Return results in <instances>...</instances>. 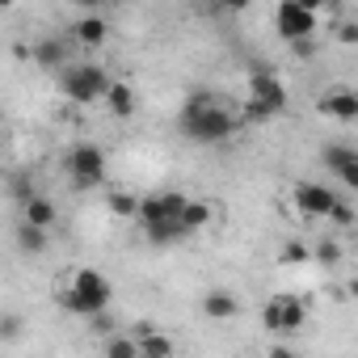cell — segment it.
I'll return each instance as SVG.
<instances>
[{
	"label": "cell",
	"mask_w": 358,
	"mask_h": 358,
	"mask_svg": "<svg viewBox=\"0 0 358 358\" xmlns=\"http://www.w3.org/2000/svg\"><path fill=\"white\" fill-rule=\"evenodd\" d=\"M30 55H34V68L64 72V68H72V64H68V55H72V38H55V34H47V38H38V43L30 47Z\"/></svg>",
	"instance_id": "cell-9"
},
{
	"label": "cell",
	"mask_w": 358,
	"mask_h": 358,
	"mask_svg": "<svg viewBox=\"0 0 358 358\" xmlns=\"http://www.w3.org/2000/svg\"><path fill=\"white\" fill-rule=\"evenodd\" d=\"M241 312V299L232 291H207L203 295V316L207 320H232Z\"/></svg>",
	"instance_id": "cell-12"
},
{
	"label": "cell",
	"mask_w": 358,
	"mask_h": 358,
	"mask_svg": "<svg viewBox=\"0 0 358 358\" xmlns=\"http://www.w3.org/2000/svg\"><path fill=\"white\" fill-rule=\"evenodd\" d=\"M329 224H333V228H350V224H354V207L337 199V207L329 211Z\"/></svg>",
	"instance_id": "cell-25"
},
{
	"label": "cell",
	"mask_w": 358,
	"mask_h": 358,
	"mask_svg": "<svg viewBox=\"0 0 358 358\" xmlns=\"http://www.w3.org/2000/svg\"><path fill=\"white\" fill-rule=\"evenodd\" d=\"M324 164H329V173H337V182L345 190H358V152L350 143H329L324 148Z\"/></svg>",
	"instance_id": "cell-10"
},
{
	"label": "cell",
	"mask_w": 358,
	"mask_h": 358,
	"mask_svg": "<svg viewBox=\"0 0 358 358\" xmlns=\"http://www.w3.org/2000/svg\"><path fill=\"white\" fill-rule=\"evenodd\" d=\"M135 341H139V358H173V337H164L156 329H139Z\"/></svg>",
	"instance_id": "cell-14"
},
{
	"label": "cell",
	"mask_w": 358,
	"mask_h": 358,
	"mask_svg": "<svg viewBox=\"0 0 358 358\" xmlns=\"http://www.w3.org/2000/svg\"><path fill=\"white\" fill-rule=\"evenodd\" d=\"M0 337H5V341H17L22 337V320L13 312H5V320H0Z\"/></svg>",
	"instance_id": "cell-28"
},
{
	"label": "cell",
	"mask_w": 358,
	"mask_h": 358,
	"mask_svg": "<svg viewBox=\"0 0 358 358\" xmlns=\"http://www.w3.org/2000/svg\"><path fill=\"white\" fill-rule=\"evenodd\" d=\"M350 295H354V299H358V278H354V282H350Z\"/></svg>",
	"instance_id": "cell-32"
},
{
	"label": "cell",
	"mask_w": 358,
	"mask_h": 358,
	"mask_svg": "<svg viewBox=\"0 0 358 358\" xmlns=\"http://www.w3.org/2000/svg\"><path fill=\"white\" fill-rule=\"evenodd\" d=\"M177 127H182V135L190 143H203V148H215V143H228L236 131H241V118L207 89L190 93L186 106H182V118H177Z\"/></svg>",
	"instance_id": "cell-1"
},
{
	"label": "cell",
	"mask_w": 358,
	"mask_h": 358,
	"mask_svg": "<svg viewBox=\"0 0 358 358\" xmlns=\"http://www.w3.org/2000/svg\"><path fill=\"white\" fill-rule=\"evenodd\" d=\"M186 207H190L186 194H177V190H156V194L139 199V224L148 228V224H164V220H182Z\"/></svg>",
	"instance_id": "cell-7"
},
{
	"label": "cell",
	"mask_w": 358,
	"mask_h": 358,
	"mask_svg": "<svg viewBox=\"0 0 358 358\" xmlns=\"http://www.w3.org/2000/svg\"><path fill=\"white\" fill-rule=\"evenodd\" d=\"M320 114L337 118V122H354L358 118V89H345V85H333L320 93Z\"/></svg>",
	"instance_id": "cell-11"
},
{
	"label": "cell",
	"mask_w": 358,
	"mask_h": 358,
	"mask_svg": "<svg viewBox=\"0 0 358 358\" xmlns=\"http://www.w3.org/2000/svg\"><path fill=\"white\" fill-rule=\"evenodd\" d=\"M333 34H337V43L358 47V22H341V26H333Z\"/></svg>",
	"instance_id": "cell-27"
},
{
	"label": "cell",
	"mask_w": 358,
	"mask_h": 358,
	"mask_svg": "<svg viewBox=\"0 0 358 358\" xmlns=\"http://www.w3.org/2000/svg\"><path fill=\"white\" fill-rule=\"evenodd\" d=\"M211 203H203V199H190V207H186V215H182V224L190 228V232H203L207 224H211Z\"/></svg>",
	"instance_id": "cell-20"
},
{
	"label": "cell",
	"mask_w": 358,
	"mask_h": 358,
	"mask_svg": "<svg viewBox=\"0 0 358 358\" xmlns=\"http://www.w3.org/2000/svg\"><path fill=\"white\" fill-rule=\"evenodd\" d=\"M17 245H22V253H43V249H47V232L22 220V228H17Z\"/></svg>",
	"instance_id": "cell-21"
},
{
	"label": "cell",
	"mask_w": 358,
	"mask_h": 358,
	"mask_svg": "<svg viewBox=\"0 0 358 358\" xmlns=\"http://www.w3.org/2000/svg\"><path fill=\"white\" fill-rule=\"evenodd\" d=\"M64 169H68L76 190H93V186H101V177H106V152L97 143H72L64 152Z\"/></svg>",
	"instance_id": "cell-5"
},
{
	"label": "cell",
	"mask_w": 358,
	"mask_h": 358,
	"mask_svg": "<svg viewBox=\"0 0 358 358\" xmlns=\"http://www.w3.org/2000/svg\"><path fill=\"white\" fill-rule=\"evenodd\" d=\"M93 329H97V333H110V329H114V320L101 312V316H93Z\"/></svg>",
	"instance_id": "cell-31"
},
{
	"label": "cell",
	"mask_w": 358,
	"mask_h": 358,
	"mask_svg": "<svg viewBox=\"0 0 358 358\" xmlns=\"http://www.w3.org/2000/svg\"><path fill=\"white\" fill-rule=\"evenodd\" d=\"M316 262H320V266H337V262H341V245H337V241H320Z\"/></svg>",
	"instance_id": "cell-26"
},
{
	"label": "cell",
	"mask_w": 358,
	"mask_h": 358,
	"mask_svg": "<svg viewBox=\"0 0 358 358\" xmlns=\"http://www.w3.org/2000/svg\"><path fill=\"white\" fill-rule=\"evenodd\" d=\"M287 110V89L282 80L270 72V68H253L249 72V101H245V114L249 118H274Z\"/></svg>",
	"instance_id": "cell-4"
},
{
	"label": "cell",
	"mask_w": 358,
	"mask_h": 358,
	"mask_svg": "<svg viewBox=\"0 0 358 358\" xmlns=\"http://www.w3.org/2000/svg\"><path fill=\"white\" fill-rule=\"evenodd\" d=\"M143 232H148V241H152V245H177V241H186V236H194V232H190V228H186L182 220H164V224H148Z\"/></svg>",
	"instance_id": "cell-15"
},
{
	"label": "cell",
	"mask_w": 358,
	"mask_h": 358,
	"mask_svg": "<svg viewBox=\"0 0 358 358\" xmlns=\"http://www.w3.org/2000/svg\"><path fill=\"white\" fill-rule=\"evenodd\" d=\"M262 324H266L270 333H282V295H274V299L262 308Z\"/></svg>",
	"instance_id": "cell-23"
},
{
	"label": "cell",
	"mask_w": 358,
	"mask_h": 358,
	"mask_svg": "<svg viewBox=\"0 0 358 358\" xmlns=\"http://www.w3.org/2000/svg\"><path fill=\"white\" fill-rule=\"evenodd\" d=\"M291 51H295V55H299V59H308V55H312V51H316V43H312V38H308V43H295V47H291Z\"/></svg>",
	"instance_id": "cell-30"
},
{
	"label": "cell",
	"mask_w": 358,
	"mask_h": 358,
	"mask_svg": "<svg viewBox=\"0 0 358 358\" xmlns=\"http://www.w3.org/2000/svg\"><path fill=\"white\" fill-rule=\"evenodd\" d=\"M110 299H114V287H110V278L106 274H97V270H76L72 274V282L59 291V303L72 312V316H101L106 308H110Z\"/></svg>",
	"instance_id": "cell-2"
},
{
	"label": "cell",
	"mask_w": 358,
	"mask_h": 358,
	"mask_svg": "<svg viewBox=\"0 0 358 358\" xmlns=\"http://www.w3.org/2000/svg\"><path fill=\"white\" fill-rule=\"evenodd\" d=\"M110 211H114V215H122V220H135V215H139V199H131V194L114 190V194H110Z\"/></svg>",
	"instance_id": "cell-22"
},
{
	"label": "cell",
	"mask_w": 358,
	"mask_h": 358,
	"mask_svg": "<svg viewBox=\"0 0 358 358\" xmlns=\"http://www.w3.org/2000/svg\"><path fill=\"white\" fill-rule=\"evenodd\" d=\"M106 34H110V26H106V17H80L76 26H72V43H80V47H101L106 43Z\"/></svg>",
	"instance_id": "cell-13"
},
{
	"label": "cell",
	"mask_w": 358,
	"mask_h": 358,
	"mask_svg": "<svg viewBox=\"0 0 358 358\" xmlns=\"http://www.w3.org/2000/svg\"><path fill=\"white\" fill-rule=\"evenodd\" d=\"M295 207H299L303 215L329 220V211L337 207V194H333L329 186H320V182H299V186H295Z\"/></svg>",
	"instance_id": "cell-8"
},
{
	"label": "cell",
	"mask_w": 358,
	"mask_h": 358,
	"mask_svg": "<svg viewBox=\"0 0 358 358\" xmlns=\"http://www.w3.org/2000/svg\"><path fill=\"white\" fill-rule=\"evenodd\" d=\"M308 320V303L299 295H282V333H299Z\"/></svg>",
	"instance_id": "cell-18"
},
{
	"label": "cell",
	"mask_w": 358,
	"mask_h": 358,
	"mask_svg": "<svg viewBox=\"0 0 358 358\" xmlns=\"http://www.w3.org/2000/svg\"><path fill=\"white\" fill-rule=\"evenodd\" d=\"M22 211H26V224H34V228H43V232L55 224V203H51V199H43V194H34Z\"/></svg>",
	"instance_id": "cell-17"
},
{
	"label": "cell",
	"mask_w": 358,
	"mask_h": 358,
	"mask_svg": "<svg viewBox=\"0 0 358 358\" xmlns=\"http://www.w3.org/2000/svg\"><path fill=\"white\" fill-rule=\"evenodd\" d=\"M101 358H139V341H135V333H131V337L110 333L106 345H101Z\"/></svg>",
	"instance_id": "cell-19"
},
{
	"label": "cell",
	"mask_w": 358,
	"mask_h": 358,
	"mask_svg": "<svg viewBox=\"0 0 358 358\" xmlns=\"http://www.w3.org/2000/svg\"><path fill=\"white\" fill-rule=\"evenodd\" d=\"M59 89H64L68 101L93 106V101H106V93L114 89V80H110V72L101 64H72V68L59 72Z\"/></svg>",
	"instance_id": "cell-3"
},
{
	"label": "cell",
	"mask_w": 358,
	"mask_h": 358,
	"mask_svg": "<svg viewBox=\"0 0 358 358\" xmlns=\"http://www.w3.org/2000/svg\"><path fill=\"white\" fill-rule=\"evenodd\" d=\"M274 30H278V38L282 43H308L312 34H316V9H308V5H299V0H282V5L274 9Z\"/></svg>",
	"instance_id": "cell-6"
},
{
	"label": "cell",
	"mask_w": 358,
	"mask_h": 358,
	"mask_svg": "<svg viewBox=\"0 0 358 358\" xmlns=\"http://www.w3.org/2000/svg\"><path fill=\"white\" fill-rule=\"evenodd\" d=\"M106 110H110L114 118H131V114H135V89L122 85V80H114V89L106 93Z\"/></svg>",
	"instance_id": "cell-16"
},
{
	"label": "cell",
	"mask_w": 358,
	"mask_h": 358,
	"mask_svg": "<svg viewBox=\"0 0 358 358\" xmlns=\"http://www.w3.org/2000/svg\"><path fill=\"white\" fill-rule=\"evenodd\" d=\"M278 257H282L287 266H303L312 253H308V245H303V241H291V245H282V253H278Z\"/></svg>",
	"instance_id": "cell-24"
},
{
	"label": "cell",
	"mask_w": 358,
	"mask_h": 358,
	"mask_svg": "<svg viewBox=\"0 0 358 358\" xmlns=\"http://www.w3.org/2000/svg\"><path fill=\"white\" fill-rule=\"evenodd\" d=\"M266 358H299V354H295L291 345H270V350H266Z\"/></svg>",
	"instance_id": "cell-29"
}]
</instances>
